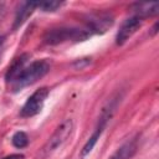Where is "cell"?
<instances>
[{
    "label": "cell",
    "instance_id": "1",
    "mask_svg": "<svg viewBox=\"0 0 159 159\" xmlns=\"http://www.w3.org/2000/svg\"><path fill=\"white\" fill-rule=\"evenodd\" d=\"M50 63L46 60H39L31 62L29 66H25L24 70L19 73V76L9 84V87L12 91L22 89L30 84H34L40 78H42L45 75L50 71Z\"/></svg>",
    "mask_w": 159,
    "mask_h": 159
},
{
    "label": "cell",
    "instance_id": "2",
    "mask_svg": "<svg viewBox=\"0 0 159 159\" xmlns=\"http://www.w3.org/2000/svg\"><path fill=\"white\" fill-rule=\"evenodd\" d=\"M91 36L89 31L87 29H78V27H68V26H60L53 27L46 31L43 36V42L46 45H60L63 42L73 41H84Z\"/></svg>",
    "mask_w": 159,
    "mask_h": 159
},
{
    "label": "cell",
    "instance_id": "3",
    "mask_svg": "<svg viewBox=\"0 0 159 159\" xmlns=\"http://www.w3.org/2000/svg\"><path fill=\"white\" fill-rule=\"evenodd\" d=\"M73 132V122L72 119H65L52 133V135L47 139V142L45 143V145L41 149L40 157L41 158H46L48 155H51L53 152H56L63 143L67 142V139L71 137Z\"/></svg>",
    "mask_w": 159,
    "mask_h": 159
},
{
    "label": "cell",
    "instance_id": "4",
    "mask_svg": "<svg viewBox=\"0 0 159 159\" xmlns=\"http://www.w3.org/2000/svg\"><path fill=\"white\" fill-rule=\"evenodd\" d=\"M48 96V88L47 87H41L39 89H36L24 103V106L20 109V116L24 118H29V117H34L36 114H39L45 104V101Z\"/></svg>",
    "mask_w": 159,
    "mask_h": 159
},
{
    "label": "cell",
    "instance_id": "5",
    "mask_svg": "<svg viewBox=\"0 0 159 159\" xmlns=\"http://www.w3.org/2000/svg\"><path fill=\"white\" fill-rule=\"evenodd\" d=\"M114 19L108 12H94L88 15L86 21V29L89 34H104L112 27Z\"/></svg>",
    "mask_w": 159,
    "mask_h": 159
},
{
    "label": "cell",
    "instance_id": "6",
    "mask_svg": "<svg viewBox=\"0 0 159 159\" xmlns=\"http://www.w3.org/2000/svg\"><path fill=\"white\" fill-rule=\"evenodd\" d=\"M140 26H142V19H139L138 16L134 15V16H130V17L125 19L122 22V25H120V27L117 32L116 43L119 45V46L125 43L137 32V30H139Z\"/></svg>",
    "mask_w": 159,
    "mask_h": 159
},
{
    "label": "cell",
    "instance_id": "7",
    "mask_svg": "<svg viewBox=\"0 0 159 159\" xmlns=\"http://www.w3.org/2000/svg\"><path fill=\"white\" fill-rule=\"evenodd\" d=\"M36 9H37V1H22L15 12L12 30H16L20 26H22L24 22L32 15V12Z\"/></svg>",
    "mask_w": 159,
    "mask_h": 159
},
{
    "label": "cell",
    "instance_id": "8",
    "mask_svg": "<svg viewBox=\"0 0 159 159\" xmlns=\"http://www.w3.org/2000/svg\"><path fill=\"white\" fill-rule=\"evenodd\" d=\"M29 57H30L29 53H22V55H20V56H17V57L12 61V63L9 66V68H7L6 73H5V82H6L7 86H9V84L19 76V73L24 70V67L26 66V62H27Z\"/></svg>",
    "mask_w": 159,
    "mask_h": 159
},
{
    "label": "cell",
    "instance_id": "9",
    "mask_svg": "<svg viewBox=\"0 0 159 159\" xmlns=\"http://www.w3.org/2000/svg\"><path fill=\"white\" fill-rule=\"evenodd\" d=\"M133 10L135 12V16L139 19L153 16L158 14L159 10V2H137L133 6Z\"/></svg>",
    "mask_w": 159,
    "mask_h": 159
},
{
    "label": "cell",
    "instance_id": "10",
    "mask_svg": "<svg viewBox=\"0 0 159 159\" xmlns=\"http://www.w3.org/2000/svg\"><path fill=\"white\" fill-rule=\"evenodd\" d=\"M135 149H137L135 140H129V142L124 143L120 148H118V150L109 159H129L134 154Z\"/></svg>",
    "mask_w": 159,
    "mask_h": 159
},
{
    "label": "cell",
    "instance_id": "11",
    "mask_svg": "<svg viewBox=\"0 0 159 159\" xmlns=\"http://www.w3.org/2000/svg\"><path fill=\"white\" fill-rule=\"evenodd\" d=\"M11 143H12V145H14L15 148L22 149V148L27 147V144H29V137H27V134H26L25 132L19 130V132H16V133L12 135Z\"/></svg>",
    "mask_w": 159,
    "mask_h": 159
},
{
    "label": "cell",
    "instance_id": "12",
    "mask_svg": "<svg viewBox=\"0 0 159 159\" xmlns=\"http://www.w3.org/2000/svg\"><path fill=\"white\" fill-rule=\"evenodd\" d=\"M65 2H62V1H37V9L50 12V11H56Z\"/></svg>",
    "mask_w": 159,
    "mask_h": 159
},
{
    "label": "cell",
    "instance_id": "13",
    "mask_svg": "<svg viewBox=\"0 0 159 159\" xmlns=\"http://www.w3.org/2000/svg\"><path fill=\"white\" fill-rule=\"evenodd\" d=\"M4 48H5V36H0V61H1V57H2V53H4Z\"/></svg>",
    "mask_w": 159,
    "mask_h": 159
},
{
    "label": "cell",
    "instance_id": "14",
    "mask_svg": "<svg viewBox=\"0 0 159 159\" xmlns=\"http://www.w3.org/2000/svg\"><path fill=\"white\" fill-rule=\"evenodd\" d=\"M2 159H24V155L22 154H11V155L4 157Z\"/></svg>",
    "mask_w": 159,
    "mask_h": 159
},
{
    "label": "cell",
    "instance_id": "15",
    "mask_svg": "<svg viewBox=\"0 0 159 159\" xmlns=\"http://www.w3.org/2000/svg\"><path fill=\"white\" fill-rule=\"evenodd\" d=\"M2 5H4V4H2V2H0V10H1V7H2Z\"/></svg>",
    "mask_w": 159,
    "mask_h": 159
}]
</instances>
